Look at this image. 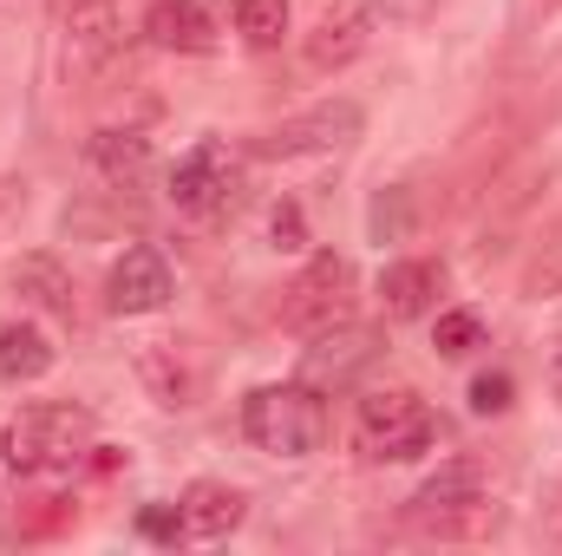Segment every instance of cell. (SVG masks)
<instances>
[{
  "instance_id": "52a82bcc",
  "label": "cell",
  "mask_w": 562,
  "mask_h": 556,
  "mask_svg": "<svg viewBox=\"0 0 562 556\" xmlns=\"http://www.w3.org/2000/svg\"><path fill=\"white\" fill-rule=\"evenodd\" d=\"M229 190H236V157H229V144L203 138L196 151H183V157L170 164V203H177V210H190V216L223 210V203H229Z\"/></svg>"
},
{
  "instance_id": "277c9868",
  "label": "cell",
  "mask_w": 562,
  "mask_h": 556,
  "mask_svg": "<svg viewBox=\"0 0 562 556\" xmlns=\"http://www.w3.org/2000/svg\"><path fill=\"white\" fill-rule=\"evenodd\" d=\"M406 518L419 524L425 537H464V531H477V524L491 518V504H484V465H477V458L438 465L419 491H413Z\"/></svg>"
},
{
  "instance_id": "5b68a950",
  "label": "cell",
  "mask_w": 562,
  "mask_h": 556,
  "mask_svg": "<svg viewBox=\"0 0 562 556\" xmlns=\"http://www.w3.org/2000/svg\"><path fill=\"white\" fill-rule=\"evenodd\" d=\"M431 413H425V400L413 387H386V393H367L360 400V413H353V445H360V458H373V465H386V458H419L425 445H431Z\"/></svg>"
},
{
  "instance_id": "d6986e66",
  "label": "cell",
  "mask_w": 562,
  "mask_h": 556,
  "mask_svg": "<svg viewBox=\"0 0 562 556\" xmlns=\"http://www.w3.org/2000/svg\"><path fill=\"white\" fill-rule=\"evenodd\" d=\"M236 33L249 46H281L288 33V0H236Z\"/></svg>"
},
{
  "instance_id": "7402d4cb",
  "label": "cell",
  "mask_w": 562,
  "mask_h": 556,
  "mask_svg": "<svg viewBox=\"0 0 562 556\" xmlns=\"http://www.w3.org/2000/svg\"><path fill=\"white\" fill-rule=\"evenodd\" d=\"M138 531L144 537H183V518H177V511H144Z\"/></svg>"
},
{
  "instance_id": "e0dca14e",
  "label": "cell",
  "mask_w": 562,
  "mask_h": 556,
  "mask_svg": "<svg viewBox=\"0 0 562 556\" xmlns=\"http://www.w3.org/2000/svg\"><path fill=\"white\" fill-rule=\"evenodd\" d=\"M46 374H53V341H46L33 321L0 327V380L26 387V380H46Z\"/></svg>"
},
{
  "instance_id": "ffe728a7",
  "label": "cell",
  "mask_w": 562,
  "mask_h": 556,
  "mask_svg": "<svg viewBox=\"0 0 562 556\" xmlns=\"http://www.w3.org/2000/svg\"><path fill=\"white\" fill-rule=\"evenodd\" d=\"M431 347H438L445 360H464L471 347H484V314H471V308H451V314H438V327H431Z\"/></svg>"
},
{
  "instance_id": "7a4b0ae2",
  "label": "cell",
  "mask_w": 562,
  "mask_h": 556,
  "mask_svg": "<svg viewBox=\"0 0 562 556\" xmlns=\"http://www.w3.org/2000/svg\"><path fill=\"white\" fill-rule=\"evenodd\" d=\"M243 432H249V445L269 452V458H307V452H321V438H327V407L314 400L307 380L256 387V393L243 400Z\"/></svg>"
},
{
  "instance_id": "ba28073f",
  "label": "cell",
  "mask_w": 562,
  "mask_h": 556,
  "mask_svg": "<svg viewBox=\"0 0 562 556\" xmlns=\"http://www.w3.org/2000/svg\"><path fill=\"white\" fill-rule=\"evenodd\" d=\"M373 360H380V334H373V327H347V321H340V327L314 334L301 380H307V387H353Z\"/></svg>"
},
{
  "instance_id": "30bf717a",
  "label": "cell",
  "mask_w": 562,
  "mask_h": 556,
  "mask_svg": "<svg viewBox=\"0 0 562 556\" xmlns=\"http://www.w3.org/2000/svg\"><path fill=\"white\" fill-rule=\"evenodd\" d=\"M367 46H373V13H367L360 0H340V7H327V13L314 20V33H307V66H314V73H340V66H353Z\"/></svg>"
},
{
  "instance_id": "6da1fadb",
  "label": "cell",
  "mask_w": 562,
  "mask_h": 556,
  "mask_svg": "<svg viewBox=\"0 0 562 556\" xmlns=\"http://www.w3.org/2000/svg\"><path fill=\"white\" fill-rule=\"evenodd\" d=\"M0 452H7L13 471H72L92 452V413L86 407H66V400L26 407V413L7 419Z\"/></svg>"
},
{
  "instance_id": "44dd1931",
  "label": "cell",
  "mask_w": 562,
  "mask_h": 556,
  "mask_svg": "<svg viewBox=\"0 0 562 556\" xmlns=\"http://www.w3.org/2000/svg\"><path fill=\"white\" fill-rule=\"evenodd\" d=\"M510 407V374H477L471 380V413H504Z\"/></svg>"
},
{
  "instance_id": "2e32d148",
  "label": "cell",
  "mask_w": 562,
  "mask_h": 556,
  "mask_svg": "<svg viewBox=\"0 0 562 556\" xmlns=\"http://www.w3.org/2000/svg\"><path fill=\"white\" fill-rule=\"evenodd\" d=\"M92 164H99V177L112 184V190H144V177H150V144L138 132H99L92 138Z\"/></svg>"
},
{
  "instance_id": "ac0fdd59",
  "label": "cell",
  "mask_w": 562,
  "mask_h": 556,
  "mask_svg": "<svg viewBox=\"0 0 562 556\" xmlns=\"http://www.w3.org/2000/svg\"><path fill=\"white\" fill-rule=\"evenodd\" d=\"M138 374L150 380V393H157L164 407H190V387H196V380H190V367L177 360L170 341H144L138 347Z\"/></svg>"
},
{
  "instance_id": "603a6c76",
  "label": "cell",
  "mask_w": 562,
  "mask_h": 556,
  "mask_svg": "<svg viewBox=\"0 0 562 556\" xmlns=\"http://www.w3.org/2000/svg\"><path fill=\"white\" fill-rule=\"evenodd\" d=\"M276 236H281V249H301V216H294L288 203L276 210Z\"/></svg>"
},
{
  "instance_id": "9c48e42d",
  "label": "cell",
  "mask_w": 562,
  "mask_h": 556,
  "mask_svg": "<svg viewBox=\"0 0 562 556\" xmlns=\"http://www.w3.org/2000/svg\"><path fill=\"white\" fill-rule=\"evenodd\" d=\"M170 263L157 256V249H125L119 263H112V276H105V308L112 314H157L164 301H170Z\"/></svg>"
},
{
  "instance_id": "3957f363",
  "label": "cell",
  "mask_w": 562,
  "mask_h": 556,
  "mask_svg": "<svg viewBox=\"0 0 562 556\" xmlns=\"http://www.w3.org/2000/svg\"><path fill=\"white\" fill-rule=\"evenodd\" d=\"M353 294H360L353 263L334 256V249H321L301 276L288 281V294H281V327L301 334V341H314V334H327V327H340V321L353 314Z\"/></svg>"
},
{
  "instance_id": "8fae6325",
  "label": "cell",
  "mask_w": 562,
  "mask_h": 556,
  "mask_svg": "<svg viewBox=\"0 0 562 556\" xmlns=\"http://www.w3.org/2000/svg\"><path fill=\"white\" fill-rule=\"evenodd\" d=\"M66 59L79 73H99L119 53V0H66Z\"/></svg>"
},
{
  "instance_id": "cb8c5ba5",
  "label": "cell",
  "mask_w": 562,
  "mask_h": 556,
  "mask_svg": "<svg viewBox=\"0 0 562 556\" xmlns=\"http://www.w3.org/2000/svg\"><path fill=\"white\" fill-rule=\"evenodd\" d=\"M557 387H562V341H557Z\"/></svg>"
},
{
  "instance_id": "8992f818",
  "label": "cell",
  "mask_w": 562,
  "mask_h": 556,
  "mask_svg": "<svg viewBox=\"0 0 562 556\" xmlns=\"http://www.w3.org/2000/svg\"><path fill=\"white\" fill-rule=\"evenodd\" d=\"M360 125H367V112H360L353 99H327V105H307V112L281 119L256 151H262V157H314V151H340V144H353L360 138Z\"/></svg>"
},
{
  "instance_id": "9a60e30c",
  "label": "cell",
  "mask_w": 562,
  "mask_h": 556,
  "mask_svg": "<svg viewBox=\"0 0 562 556\" xmlns=\"http://www.w3.org/2000/svg\"><path fill=\"white\" fill-rule=\"evenodd\" d=\"M13 294L53 321H72V276L53 263V256H20L13 263Z\"/></svg>"
},
{
  "instance_id": "5bb4252c",
  "label": "cell",
  "mask_w": 562,
  "mask_h": 556,
  "mask_svg": "<svg viewBox=\"0 0 562 556\" xmlns=\"http://www.w3.org/2000/svg\"><path fill=\"white\" fill-rule=\"evenodd\" d=\"M438 288H445L438 263H393L380 276V308H386V321H419L438 308Z\"/></svg>"
},
{
  "instance_id": "4fadbf2b",
  "label": "cell",
  "mask_w": 562,
  "mask_h": 556,
  "mask_svg": "<svg viewBox=\"0 0 562 556\" xmlns=\"http://www.w3.org/2000/svg\"><path fill=\"white\" fill-rule=\"evenodd\" d=\"M243 491L236 485H216V478H196L190 491H183V504H177V518H183V537H203V544H216V537H229L236 524H243Z\"/></svg>"
},
{
  "instance_id": "7c38bea8",
  "label": "cell",
  "mask_w": 562,
  "mask_h": 556,
  "mask_svg": "<svg viewBox=\"0 0 562 556\" xmlns=\"http://www.w3.org/2000/svg\"><path fill=\"white\" fill-rule=\"evenodd\" d=\"M144 33H150V46H164V53H216V20H210L196 0H150Z\"/></svg>"
}]
</instances>
